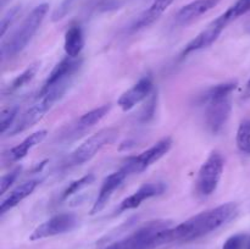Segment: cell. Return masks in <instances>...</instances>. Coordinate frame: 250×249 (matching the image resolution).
Returning a JSON list of instances; mask_svg holds the SVG:
<instances>
[{"label":"cell","mask_w":250,"mask_h":249,"mask_svg":"<svg viewBox=\"0 0 250 249\" xmlns=\"http://www.w3.org/2000/svg\"><path fill=\"white\" fill-rule=\"evenodd\" d=\"M221 0H193L183 6L176 15V23L178 26H187L200 16L214 9Z\"/></svg>","instance_id":"cell-15"},{"label":"cell","mask_w":250,"mask_h":249,"mask_svg":"<svg viewBox=\"0 0 250 249\" xmlns=\"http://www.w3.org/2000/svg\"><path fill=\"white\" fill-rule=\"evenodd\" d=\"M111 109V104H105L102 106L97 107V109H93L90 111L83 114L75 124L71 127V132L68 134L70 136H78V133H82V132L87 131V129L92 128L93 126L98 124V122L102 121L105 116L107 115V112Z\"/></svg>","instance_id":"cell-18"},{"label":"cell","mask_w":250,"mask_h":249,"mask_svg":"<svg viewBox=\"0 0 250 249\" xmlns=\"http://www.w3.org/2000/svg\"><path fill=\"white\" fill-rule=\"evenodd\" d=\"M37 186H38V181L37 180H29L23 182L22 185L17 186L14 190L7 194L6 198L1 200V204H0V214L4 215L5 212H7L9 210H11L12 208H15L16 205H19L20 203L23 199H26L28 195H31L33 193V190L36 189Z\"/></svg>","instance_id":"cell-19"},{"label":"cell","mask_w":250,"mask_h":249,"mask_svg":"<svg viewBox=\"0 0 250 249\" xmlns=\"http://www.w3.org/2000/svg\"><path fill=\"white\" fill-rule=\"evenodd\" d=\"M76 1H77V0H62V1L60 2V5L55 9V11L53 12L51 20H53L54 22L62 20L63 17L71 11V9L73 7V5H75Z\"/></svg>","instance_id":"cell-28"},{"label":"cell","mask_w":250,"mask_h":249,"mask_svg":"<svg viewBox=\"0 0 250 249\" xmlns=\"http://www.w3.org/2000/svg\"><path fill=\"white\" fill-rule=\"evenodd\" d=\"M9 1H10V0H0V6L4 7L5 5H6Z\"/></svg>","instance_id":"cell-32"},{"label":"cell","mask_w":250,"mask_h":249,"mask_svg":"<svg viewBox=\"0 0 250 249\" xmlns=\"http://www.w3.org/2000/svg\"><path fill=\"white\" fill-rule=\"evenodd\" d=\"M38 68H39V63H33V65L28 66L23 72L20 73V75L17 76V77L15 78L9 85H7L6 93H9L10 94V93L17 92V90L21 89L22 87H24L27 83L31 82V81L34 78V76H36Z\"/></svg>","instance_id":"cell-22"},{"label":"cell","mask_w":250,"mask_h":249,"mask_svg":"<svg viewBox=\"0 0 250 249\" xmlns=\"http://www.w3.org/2000/svg\"><path fill=\"white\" fill-rule=\"evenodd\" d=\"M225 27L215 19L204 31L200 32L195 38H193L192 41L185 46L182 54H181V58H185V56L189 55V54L194 53V51L202 50V49L210 46L217 38H219L220 34L222 33Z\"/></svg>","instance_id":"cell-14"},{"label":"cell","mask_w":250,"mask_h":249,"mask_svg":"<svg viewBox=\"0 0 250 249\" xmlns=\"http://www.w3.org/2000/svg\"><path fill=\"white\" fill-rule=\"evenodd\" d=\"M172 144V138H171V137H165V138L156 142L153 146H150V148L146 149V150L142 151L139 155L133 156V158L129 159L124 166L127 168L129 175H131V173L143 172L146 168L150 167L153 164H155L156 161L160 160L164 155H166V154L170 151Z\"/></svg>","instance_id":"cell-8"},{"label":"cell","mask_w":250,"mask_h":249,"mask_svg":"<svg viewBox=\"0 0 250 249\" xmlns=\"http://www.w3.org/2000/svg\"><path fill=\"white\" fill-rule=\"evenodd\" d=\"M49 11V5L46 2L39 4L38 6L34 7L26 19L21 22L19 28L9 37V39L2 43L1 45V59L14 58L17 54L21 53L27 44L31 42L34 34L41 27L42 22L45 19L46 14Z\"/></svg>","instance_id":"cell-3"},{"label":"cell","mask_w":250,"mask_h":249,"mask_svg":"<svg viewBox=\"0 0 250 249\" xmlns=\"http://www.w3.org/2000/svg\"><path fill=\"white\" fill-rule=\"evenodd\" d=\"M166 190V185L164 182H149L139 187L133 194L129 197L125 198L121 203H120L119 208H117L116 212L121 214V212L128 211V210L137 209L139 205L143 204V202L150 199V198L158 197V195L163 194Z\"/></svg>","instance_id":"cell-12"},{"label":"cell","mask_w":250,"mask_h":249,"mask_svg":"<svg viewBox=\"0 0 250 249\" xmlns=\"http://www.w3.org/2000/svg\"><path fill=\"white\" fill-rule=\"evenodd\" d=\"M155 102H156V99H155V94H154V97L149 100L148 105L144 107V111H143V114H142V117H141V120L143 122H146L151 116H153L154 109H155Z\"/></svg>","instance_id":"cell-30"},{"label":"cell","mask_w":250,"mask_h":249,"mask_svg":"<svg viewBox=\"0 0 250 249\" xmlns=\"http://www.w3.org/2000/svg\"><path fill=\"white\" fill-rule=\"evenodd\" d=\"M21 9V5H16V6L11 7V9L4 15V17L1 19V23H0V36H5V33H6L7 29L10 28V26H11V24L14 23L15 20L19 17Z\"/></svg>","instance_id":"cell-26"},{"label":"cell","mask_w":250,"mask_h":249,"mask_svg":"<svg viewBox=\"0 0 250 249\" xmlns=\"http://www.w3.org/2000/svg\"><path fill=\"white\" fill-rule=\"evenodd\" d=\"M94 180H95V176L93 175V173H88V175L73 181V182L71 183L70 186H67L66 189L62 192V194H61V200H66L70 197H72V195L77 194L78 192H81L82 189L87 188L88 186L92 185V183L94 182Z\"/></svg>","instance_id":"cell-24"},{"label":"cell","mask_w":250,"mask_h":249,"mask_svg":"<svg viewBox=\"0 0 250 249\" xmlns=\"http://www.w3.org/2000/svg\"><path fill=\"white\" fill-rule=\"evenodd\" d=\"M205 105V126L212 134H217L224 129L232 112L231 95L209 98L202 100Z\"/></svg>","instance_id":"cell-7"},{"label":"cell","mask_w":250,"mask_h":249,"mask_svg":"<svg viewBox=\"0 0 250 249\" xmlns=\"http://www.w3.org/2000/svg\"><path fill=\"white\" fill-rule=\"evenodd\" d=\"M83 59L81 58H70V56L66 55L65 59L60 61L55 67L53 68V71L50 72V75L48 76L46 81L44 82L43 87L39 92H43V90L49 89L50 87H53L56 83L61 82L63 80H68V78L75 77L76 72L80 70V67L82 66Z\"/></svg>","instance_id":"cell-13"},{"label":"cell","mask_w":250,"mask_h":249,"mask_svg":"<svg viewBox=\"0 0 250 249\" xmlns=\"http://www.w3.org/2000/svg\"><path fill=\"white\" fill-rule=\"evenodd\" d=\"M83 46H84V34H83L82 27L78 24H72L68 27L65 33L63 49H65L66 55L70 58H80Z\"/></svg>","instance_id":"cell-20"},{"label":"cell","mask_w":250,"mask_h":249,"mask_svg":"<svg viewBox=\"0 0 250 249\" xmlns=\"http://www.w3.org/2000/svg\"><path fill=\"white\" fill-rule=\"evenodd\" d=\"M248 249H250V239H249V243H248Z\"/></svg>","instance_id":"cell-33"},{"label":"cell","mask_w":250,"mask_h":249,"mask_svg":"<svg viewBox=\"0 0 250 249\" xmlns=\"http://www.w3.org/2000/svg\"><path fill=\"white\" fill-rule=\"evenodd\" d=\"M77 217L71 212L54 215L49 220L39 225L29 236V241H39V239L48 238V237L58 236L71 232L77 226Z\"/></svg>","instance_id":"cell-9"},{"label":"cell","mask_w":250,"mask_h":249,"mask_svg":"<svg viewBox=\"0 0 250 249\" xmlns=\"http://www.w3.org/2000/svg\"><path fill=\"white\" fill-rule=\"evenodd\" d=\"M250 11V0H237L233 5L229 7L222 15L217 17V21L226 28L231 22L239 19Z\"/></svg>","instance_id":"cell-21"},{"label":"cell","mask_w":250,"mask_h":249,"mask_svg":"<svg viewBox=\"0 0 250 249\" xmlns=\"http://www.w3.org/2000/svg\"><path fill=\"white\" fill-rule=\"evenodd\" d=\"M238 214L236 203H226L216 208L199 212L175 227H170L163 233V243L190 242L202 238L226 225Z\"/></svg>","instance_id":"cell-1"},{"label":"cell","mask_w":250,"mask_h":249,"mask_svg":"<svg viewBox=\"0 0 250 249\" xmlns=\"http://www.w3.org/2000/svg\"><path fill=\"white\" fill-rule=\"evenodd\" d=\"M119 136V129L115 127L100 129L97 133L92 134L88 139H85L81 145H78L66 160V166H80L92 160L104 146L109 145Z\"/></svg>","instance_id":"cell-5"},{"label":"cell","mask_w":250,"mask_h":249,"mask_svg":"<svg viewBox=\"0 0 250 249\" xmlns=\"http://www.w3.org/2000/svg\"><path fill=\"white\" fill-rule=\"evenodd\" d=\"M237 148L243 154L250 155V120L241 122L236 136Z\"/></svg>","instance_id":"cell-23"},{"label":"cell","mask_w":250,"mask_h":249,"mask_svg":"<svg viewBox=\"0 0 250 249\" xmlns=\"http://www.w3.org/2000/svg\"><path fill=\"white\" fill-rule=\"evenodd\" d=\"M153 78L150 76H144L119 98L117 105L124 111H129L142 102H144L153 93Z\"/></svg>","instance_id":"cell-10"},{"label":"cell","mask_w":250,"mask_h":249,"mask_svg":"<svg viewBox=\"0 0 250 249\" xmlns=\"http://www.w3.org/2000/svg\"><path fill=\"white\" fill-rule=\"evenodd\" d=\"M73 78H68V80H63L61 82L56 83L53 87L49 89L39 92L36 98V102L32 106H29L19 119L16 120L12 128L9 131L10 136H15L24 132L26 129L33 127L37 122L41 121L44 117V115L54 106L56 102L63 97L66 90L70 88L71 83H72Z\"/></svg>","instance_id":"cell-2"},{"label":"cell","mask_w":250,"mask_h":249,"mask_svg":"<svg viewBox=\"0 0 250 249\" xmlns=\"http://www.w3.org/2000/svg\"><path fill=\"white\" fill-rule=\"evenodd\" d=\"M19 106L14 105V106H9L4 109L0 115V131L2 134L9 132L12 128L17 120V115H19Z\"/></svg>","instance_id":"cell-25"},{"label":"cell","mask_w":250,"mask_h":249,"mask_svg":"<svg viewBox=\"0 0 250 249\" xmlns=\"http://www.w3.org/2000/svg\"><path fill=\"white\" fill-rule=\"evenodd\" d=\"M172 227L170 220H154L139 227L126 238L107 247L106 249H154L163 246V232Z\"/></svg>","instance_id":"cell-4"},{"label":"cell","mask_w":250,"mask_h":249,"mask_svg":"<svg viewBox=\"0 0 250 249\" xmlns=\"http://www.w3.org/2000/svg\"><path fill=\"white\" fill-rule=\"evenodd\" d=\"M21 166H17L16 168H14V170L10 171L9 173L2 176L1 182H0V194H5V193L7 192V189L14 185L15 181L17 180V177H19L20 173H21Z\"/></svg>","instance_id":"cell-27"},{"label":"cell","mask_w":250,"mask_h":249,"mask_svg":"<svg viewBox=\"0 0 250 249\" xmlns=\"http://www.w3.org/2000/svg\"><path fill=\"white\" fill-rule=\"evenodd\" d=\"M224 167V156L219 151H212L200 166L198 172L197 181H195L198 194L202 197H209L215 193L222 177Z\"/></svg>","instance_id":"cell-6"},{"label":"cell","mask_w":250,"mask_h":249,"mask_svg":"<svg viewBox=\"0 0 250 249\" xmlns=\"http://www.w3.org/2000/svg\"><path fill=\"white\" fill-rule=\"evenodd\" d=\"M247 242V234L237 233L229 237L222 246V249H243Z\"/></svg>","instance_id":"cell-29"},{"label":"cell","mask_w":250,"mask_h":249,"mask_svg":"<svg viewBox=\"0 0 250 249\" xmlns=\"http://www.w3.org/2000/svg\"><path fill=\"white\" fill-rule=\"evenodd\" d=\"M46 134H48V131H45V129H41V131L34 132L31 136L27 137L26 139H23L21 143L12 146L11 149H9V150L4 154L5 159H6L9 163H16V161L22 160V159L28 154L29 150H32L34 146L38 145L39 143H42V142L45 139Z\"/></svg>","instance_id":"cell-17"},{"label":"cell","mask_w":250,"mask_h":249,"mask_svg":"<svg viewBox=\"0 0 250 249\" xmlns=\"http://www.w3.org/2000/svg\"><path fill=\"white\" fill-rule=\"evenodd\" d=\"M242 98H243L244 100H248V99H250V78H249L248 82H247L246 88H244V90H243V95H242Z\"/></svg>","instance_id":"cell-31"},{"label":"cell","mask_w":250,"mask_h":249,"mask_svg":"<svg viewBox=\"0 0 250 249\" xmlns=\"http://www.w3.org/2000/svg\"><path fill=\"white\" fill-rule=\"evenodd\" d=\"M128 175L129 172L127 171V168L125 166H122L119 171L110 173L109 176H106L104 178V181L102 183V187L99 189V193H98L97 199H95L92 210H90V215L98 214V212H100L106 207V204L109 203L110 198L112 197L115 190L122 185V182L126 180Z\"/></svg>","instance_id":"cell-11"},{"label":"cell","mask_w":250,"mask_h":249,"mask_svg":"<svg viewBox=\"0 0 250 249\" xmlns=\"http://www.w3.org/2000/svg\"><path fill=\"white\" fill-rule=\"evenodd\" d=\"M175 0H154L153 4L148 7L146 10H144L136 20H134L133 23L131 24V28L129 31L132 33L134 32H138L141 29L146 28L150 24H153L156 20H159V17L168 9L172 2Z\"/></svg>","instance_id":"cell-16"}]
</instances>
